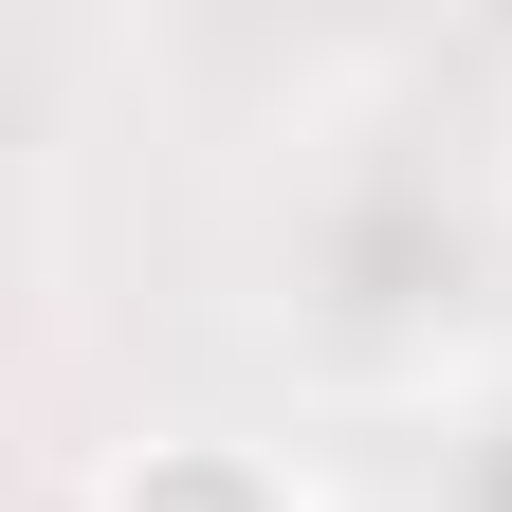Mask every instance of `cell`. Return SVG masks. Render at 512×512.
<instances>
[{
	"label": "cell",
	"mask_w": 512,
	"mask_h": 512,
	"mask_svg": "<svg viewBox=\"0 0 512 512\" xmlns=\"http://www.w3.org/2000/svg\"><path fill=\"white\" fill-rule=\"evenodd\" d=\"M92 512H311V494L256 458V439H202V421H183V439H128Z\"/></svg>",
	"instance_id": "6da1fadb"
}]
</instances>
